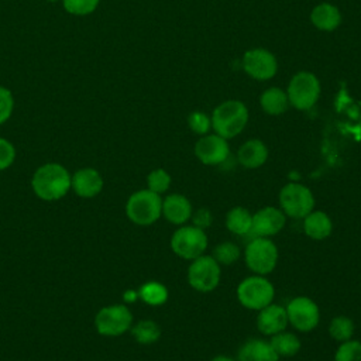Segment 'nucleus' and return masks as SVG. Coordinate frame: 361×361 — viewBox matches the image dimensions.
Here are the masks:
<instances>
[{
	"mask_svg": "<svg viewBox=\"0 0 361 361\" xmlns=\"http://www.w3.org/2000/svg\"><path fill=\"white\" fill-rule=\"evenodd\" d=\"M71 173L58 162H47L38 166L31 178L34 195L45 202H56L71 190Z\"/></svg>",
	"mask_w": 361,
	"mask_h": 361,
	"instance_id": "f257e3e1",
	"label": "nucleus"
},
{
	"mask_svg": "<svg viewBox=\"0 0 361 361\" xmlns=\"http://www.w3.org/2000/svg\"><path fill=\"white\" fill-rule=\"evenodd\" d=\"M210 120L217 135L226 140L234 138L245 128L248 110L240 100H226L213 110Z\"/></svg>",
	"mask_w": 361,
	"mask_h": 361,
	"instance_id": "f03ea898",
	"label": "nucleus"
},
{
	"mask_svg": "<svg viewBox=\"0 0 361 361\" xmlns=\"http://www.w3.org/2000/svg\"><path fill=\"white\" fill-rule=\"evenodd\" d=\"M126 214L128 220L137 226H151L162 216L161 195L141 189L130 195L126 202Z\"/></svg>",
	"mask_w": 361,
	"mask_h": 361,
	"instance_id": "7ed1b4c3",
	"label": "nucleus"
},
{
	"mask_svg": "<svg viewBox=\"0 0 361 361\" xmlns=\"http://www.w3.org/2000/svg\"><path fill=\"white\" fill-rule=\"evenodd\" d=\"M275 288L264 275H251L243 279L237 286L238 302L250 310H261L272 303Z\"/></svg>",
	"mask_w": 361,
	"mask_h": 361,
	"instance_id": "20e7f679",
	"label": "nucleus"
},
{
	"mask_svg": "<svg viewBox=\"0 0 361 361\" xmlns=\"http://www.w3.org/2000/svg\"><path fill=\"white\" fill-rule=\"evenodd\" d=\"M244 259L250 271L255 275L271 274L278 264V247L269 237L252 238L245 250Z\"/></svg>",
	"mask_w": 361,
	"mask_h": 361,
	"instance_id": "39448f33",
	"label": "nucleus"
},
{
	"mask_svg": "<svg viewBox=\"0 0 361 361\" xmlns=\"http://www.w3.org/2000/svg\"><path fill=\"white\" fill-rule=\"evenodd\" d=\"M133 326L131 310L121 303L107 305L99 309L94 316V327L100 336L118 337L127 333Z\"/></svg>",
	"mask_w": 361,
	"mask_h": 361,
	"instance_id": "423d86ee",
	"label": "nucleus"
},
{
	"mask_svg": "<svg viewBox=\"0 0 361 361\" xmlns=\"http://www.w3.org/2000/svg\"><path fill=\"white\" fill-rule=\"evenodd\" d=\"M209 238L204 230L190 224L180 226L171 237V250L183 259H195L204 254Z\"/></svg>",
	"mask_w": 361,
	"mask_h": 361,
	"instance_id": "0eeeda50",
	"label": "nucleus"
},
{
	"mask_svg": "<svg viewBox=\"0 0 361 361\" xmlns=\"http://www.w3.org/2000/svg\"><path fill=\"white\" fill-rule=\"evenodd\" d=\"M288 100L298 110H309L320 96V82L316 75L302 71L292 76L288 85Z\"/></svg>",
	"mask_w": 361,
	"mask_h": 361,
	"instance_id": "6e6552de",
	"label": "nucleus"
},
{
	"mask_svg": "<svg viewBox=\"0 0 361 361\" xmlns=\"http://www.w3.org/2000/svg\"><path fill=\"white\" fill-rule=\"evenodd\" d=\"M279 206L285 216L292 219H303L314 207L312 190L298 182L286 183L279 192Z\"/></svg>",
	"mask_w": 361,
	"mask_h": 361,
	"instance_id": "1a4fd4ad",
	"label": "nucleus"
},
{
	"mask_svg": "<svg viewBox=\"0 0 361 361\" xmlns=\"http://www.w3.org/2000/svg\"><path fill=\"white\" fill-rule=\"evenodd\" d=\"M221 278L220 264L212 255H200L192 259L188 268V282L197 292L214 290Z\"/></svg>",
	"mask_w": 361,
	"mask_h": 361,
	"instance_id": "9d476101",
	"label": "nucleus"
},
{
	"mask_svg": "<svg viewBox=\"0 0 361 361\" xmlns=\"http://www.w3.org/2000/svg\"><path fill=\"white\" fill-rule=\"evenodd\" d=\"M288 322L302 333L312 331L320 322V310L316 302L307 296H296L288 303Z\"/></svg>",
	"mask_w": 361,
	"mask_h": 361,
	"instance_id": "9b49d317",
	"label": "nucleus"
},
{
	"mask_svg": "<svg viewBox=\"0 0 361 361\" xmlns=\"http://www.w3.org/2000/svg\"><path fill=\"white\" fill-rule=\"evenodd\" d=\"M243 68L255 80H268L278 72V62L272 52L264 48L248 49L243 56Z\"/></svg>",
	"mask_w": 361,
	"mask_h": 361,
	"instance_id": "f8f14e48",
	"label": "nucleus"
},
{
	"mask_svg": "<svg viewBox=\"0 0 361 361\" xmlns=\"http://www.w3.org/2000/svg\"><path fill=\"white\" fill-rule=\"evenodd\" d=\"M195 155L204 165H220L230 155V147L226 138L214 134L202 135L195 144Z\"/></svg>",
	"mask_w": 361,
	"mask_h": 361,
	"instance_id": "ddd939ff",
	"label": "nucleus"
},
{
	"mask_svg": "<svg viewBox=\"0 0 361 361\" xmlns=\"http://www.w3.org/2000/svg\"><path fill=\"white\" fill-rule=\"evenodd\" d=\"M286 223V216L281 209L265 206L252 214L251 233L255 237H272L278 234Z\"/></svg>",
	"mask_w": 361,
	"mask_h": 361,
	"instance_id": "4468645a",
	"label": "nucleus"
},
{
	"mask_svg": "<svg viewBox=\"0 0 361 361\" xmlns=\"http://www.w3.org/2000/svg\"><path fill=\"white\" fill-rule=\"evenodd\" d=\"M104 186L102 173L90 166L80 168L71 176V189L82 199L96 197Z\"/></svg>",
	"mask_w": 361,
	"mask_h": 361,
	"instance_id": "2eb2a0df",
	"label": "nucleus"
},
{
	"mask_svg": "<svg viewBox=\"0 0 361 361\" xmlns=\"http://www.w3.org/2000/svg\"><path fill=\"white\" fill-rule=\"evenodd\" d=\"M286 309L281 305L269 303L268 306L258 310L257 327L265 336H274L279 331L286 330L288 326Z\"/></svg>",
	"mask_w": 361,
	"mask_h": 361,
	"instance_id": "dca6fc26",
	"label": "nucleus"
},
{
	"mask_svg": "<svg viewBox=\"0 0 361 361\" xmlns=\"http://www.w3.org/2000/svg\"><path fill=\"white\" fill-rule=\"evenodd\" d=\"M192 204L189 199L180 193L168 195L162 199V216L172 224L183 226L192 217Z\"/></svg>",
	"mask_w": 361,
	"mask_h": 361,
	"instance_id": "f3484780",
	"label": "nucleus"
},
{
	"mask_svg": "<svg viewBox=\"0 0 361 361\" xmlns=\"http://www.w3.org/2000/svg\"><path fill=\"white\" fill-rule=\"evenodd\" d=\"M235 361H279V355L269 341L250 338L240 347Z\"/></svg>",
	"mask_w": 361,
	"mask_h": 361,
	"instance_id": "a211bd4d",
	"label": "nucleus"
},
{
	"mask_svg": "<svg viewBox=\"0 0 361 361\" xmlns=\"http://www.w3.org/2000/svg\"><path fill=\"white\" fill-rule=\"evenodd\" d=\"M268 159L267 145L257 138L245 141L237 151V161L244 168L255 169L262 166Z\"/></svg>",
	"mask_w": 361,
	"mask_h": 361,
	"instance_id": "6ab92c4d",
	"label": "nucleus"
},
{
	"mask_svg": "<svg viewBox=\"0 0 361 361\" xmlns=\"http://www.w3.org/2000/svg\"><path fill=\"white\" fill-rule=\"evenodd\" d=\"M303 231L312 240H324L333 231V221L324 212L312 210L303 217Z\"/></svg>",
	"mask_w": 361,
	"mask_h": 361,
	"instance_id": "aec40b11",
	"label": "nucleus"
},
{
	"mask_svg": "<svg viewBox=\"0 0 361 361\" xmlns=\"http://www.w3.org/2000/svg\"><path fill=\"white\" fill-rule=\"evenodd\" d=\"M310 21L320 31H333L340 25L341 14L336 6L320 3L312 10Z\"/></svg>",
	"mask_w": 361,
	"mask_h": 361,
	"instance_id": "412c9836",
	"label": "nucleus"
},
{
	"mask_svg": "<svg viewBox=\"0 0 361 361\" xmlns=\"http://www.w3.org/2000/svg\"><path fill=\"white\" fill-rule=\"evenodd\" d=\"M261 109L269 116H279L286 111L289 106L288 94L279 87H269L259 96Z\"/></svg>",
	"mask_w": 361,
	"mask_h": 361,
	"instance_id": "4be33fe9",
	"label": "nucleus"
},
{
	"mask_svg": "<svg viewBox=\"0 0 361 361\" xmlns=\"http://www.w3.org/2000/svg\"><path fill=\"white\" fill-rule=\"evenodd\" d=\"M251 226H252V214L245 207L235 206L227 212L226 227L233 234L245 235L251 233Z\"/></svg>",
	"mask_w": 361,
	"mask_h": 361,
	"instance_id": "5701e85b",
	"label": "nucleus"
},
{
	"mask_svg": "<svg viewBox=\"0 0 361 361\" xmlns=\"http://www.w3.org/2000/svg\"><path fill=\"white\" fill-rule=\"evenodd\" d=\"M269 344L279 357H293L300 350L299 337L286 330L271 336Z\"/></svg>",
	"mask_w": 361,
	"mask_h": 361,
	"instance_id": "b1692460",
	"label": "nucleus"
},
{
	"mask_svg": "<svg viewBox=\"0 0 361 361\" xmlns=\"http://www.w3.org/2000/svg\"><path fill=\"white\" fill-rule=\"evenodd\" d=\"M138 298L149 306H161L168 300V289L161 282L149 281L140 286Z\"/></svg>",
	"mask_w": 361,
	"mask_h": 361,
	"instance_id": "393cba45",
	"label": "nucleus"
},
{
	"mask_svg": "<svg viewBox=\"0 0 361 361\" xmlns=\"http://www.w3.org/2000/svg\"><path fill=\"white\" fill-rule=\"evenodd\" d=\"M130 331H131L133 337L135 338V341L140 344H144V345L154 344L161 337L159 326L154 320H149V319L137 322L135 324L131 326Z\"/></svg>",
	"mask_w": 361,
	"mask_h": 361,
	"instance_id": "a878e982",
	"label": "nucleus"
},
{
	"mask_svg": "<svg viewBox=\"0 0 361 361\" xmlns=\"http://www.w3.org/2000/svg\"><path fill=\"white\" fill-rule=\"evenodd\" d=\"M354 330H355L354 322L347 316H337V317L331 319V322L329 324L330 336L340 343L351 340Z\"/></svg>",
	"mask_w": 361,
	"mask_h": 361,
	"instance_id": "bb28decb",
	"label": "nucleus"
},
{
	"mask_svg": "<svg viewBox=\"0 0 361 361\" xmlns=\"http://www.w3.org/2000/svg\"><path fill=\"white\" fill-rule=\"evenodd\" d=\"M241 255V250L237 244L231 241H224L214 247L212 257L220 264V265H231L234 264Z\"/></svg>",
	"mask_w": 361,
	"mask_h": 361,
	"instance_id": "cd10ccee",
	"label": "nucleus"
},
{
	"mask_svg": "<svg viewBox=\"0 0 361 361\" xmlns=\"http://www.w3.org/2000/svg\"><path fill=\"white\" fill-rule=\"evenodd\" d=\"M61 1L68 14L78 16V17L92 14L93 11H96V8L100 4V0H61Z\"/></svg>",
	"mask_w": 361,
	"mask_h": 361,
	"instance_id": "c85d7f7f",
	"label": "nucleus"
},
{
	"mask_svg": "<svg viewBox=\"0 0 361 361\" xmlns=\"http://www.w3.org/2000/svg\"><path fill=\"white\" fill-rule=\"evenodd\" d=\"M147 189L161 195L164 192H166L171 186V175L162 169V168H157L154 171H151L147 175Z\"/></svg>",
	"mask_w": 361,
	"mask_h": 361,
	"instance_id": "c756f323",
	"label": "nucleus"
},
{
	"mask_svg": "<svg viewBox=\"0 0 361 361\" xmlns=\"http://www.w3.org/2000/svg\"><path fill=\"white\" fill-rule=\"evenodd\" d=\"M334 361H361V341H343L334 354Z\"/></svg>",
	"mask_w": 361,
	"mask_h": 361,
	"instance_id": "7c9ffc66",
	"label": "nucleus"
},
{
	"mask_svg": "<svg viewBox=\"0 0 361 361\" xmlns=\"http://www.w3.org/2000/svg\"><path fill=\"white\" fill-rule=\"evenodd\" d=\"M188 126L195 134L204 135L212 128V120L203 111H193L188 117Z\"/></svg>",
	"mask_w": 361,
	"mask_h": 361,
	"instance_id": "2f4dec72",
	"label": "nucleus"
},
{
	"mask_svg": "<svg viewBox=\"0 0 361 361\" xmlns=\"http://www.w3.org/2000/svg\"><path fill=\"white\" fill-rule=\"evenodd\" d=\"M16 157L17 151L14 144L7 138L0 137V171L8 169L14 164Z\"/></svg>",
	"mask_w": 361,
	"mask_h": 361,
	"instance_id": "473e14b6",
	"label": "nucleus"
},
{
	"mask_svg": "<svg viewBox=\"0 0 361 361\" xmlns=\"http://www.w3.org/2000/svg\"><path fill=\"white\" fill-rule=\"evenodd\" d=\"M14 97L11 90L0 86V124H4L13 114Z\"/></svg>",
	"mask_w": 361,
	"mask_h": 361,
	"instance_id": "72a5a7b5",
	"label": "nucleus"
},
{
	"mask_svg": "<svg viewBox=\"0 0 361 361\" xmlns=\"http://www.w3.org/2000/svg\"><path fill=\"white\" fill-rule=\"evenodd\" d=\"M190 219H192V224L202 228V230H206L213 223V214L206 207H202L197 212L192 213Z\"/></svg>",
	"mask_w": 361,
	"mask_h": 361,
	"instance_id": "f704fd0d",
	"label": "nucleus"
},
{
	"mask_svg": "<svg viewBox=\"0 0 361 361\" xmlns=\"http://www.w3.org/2000/svg\"><path fill=\"white\" fill-rule=\"evenodd\" d=\"M123 299H124L126 302H134L135 299H138V290H137V292L133 290V289L126 290V292L123 293Z\"/></svg>",
	"mask_w": 361,
	"mask_h": 361,
	"instance_id": "c9c22d12",
	"label": "nucleus"
},
{
	"mask_svg": "<svg viewBox=\"0 0 361 361\" xmlns=\"http://www.w3.org/2000/svg\"><path fill=\"white\" fill-rule=\"evenodd\" d=\"M210 361H235L234 358L228 357V355H216L214 358H212Z\"/></svg>",
	"mask_w": 361,
	"mask_h": 361,
	"instance_id": "e433bc0d",
	"label": "nucleus"
},
{
	"mask_svg": "<svg viewBox=\"0 0 361 361\" xmlns=\"http://www.w3.org/2000/svg\"><path fill=\"white\" fill-rule=\"evenodd\" d=\"M45 1H49V3H55V1H58V0H45Z\"/></svg>",
	"mask_w": 361,
	"mask_h": 361,
	"instance_id": "4c0bfd02",
	"label": "nucleus"
}]
</instances>
